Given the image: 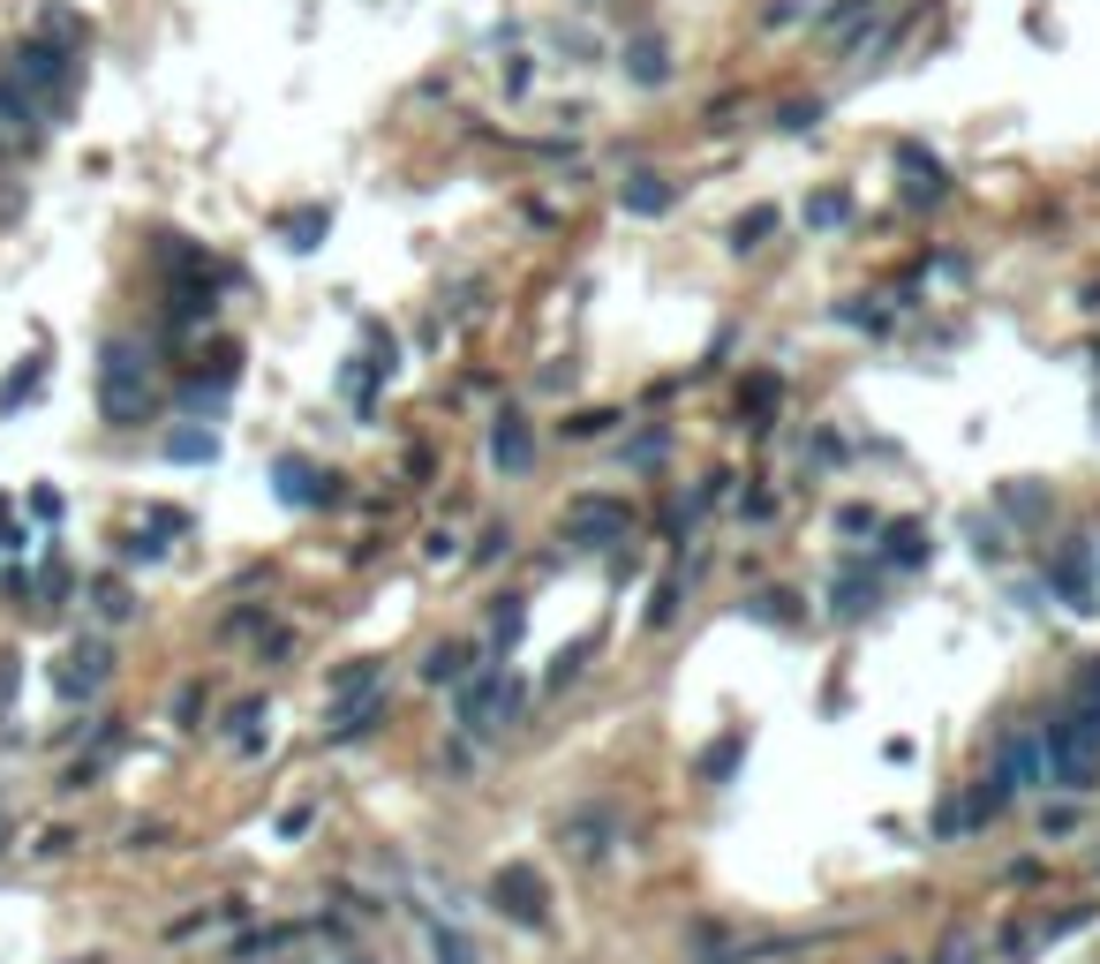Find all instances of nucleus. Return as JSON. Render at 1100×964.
<instances>
[{
    "label": "nucleus",
    "mask_w": 1100,
    "mask_h": 964,
    "mask_svg": "<svg viewBox=\"0 0 1100 964\" xmlns=\"http://www.w3.org/2000/svg\"><path fill=\"white\" fill-rule=\"evenodd\" d=\"M589 656H595V633H581L573 648H558V664H550V671H543V693H565L573 678L589 671Z\"/></svg>",
    "instance_id": "obj_25"
},
{
    "label": "nucleus",
    "mask_w": 1100,
    "mask_h": 964,
    "mask_svg": "<svg viewBox=\"0 0 1100 964\" xmlns=\"http://www.w3.org/2000/svg\"><path fill=\"white\" fill-rule=\"evenodd\" d=\"M423 558H437V565H445V558H461V543H453L445 528H430V536H423Z\"/></svg>",
    "instance_id": "obj_50"
},
{
    "label": "nucleus",
    "mask_w": 1100,
    "mask_h": 964,
    "mask_svg": "<svg viewBox=\"0 0 1100 964\" xmlns=\"http://www.w3.org/2000/svg\"><path fill=\"white\" fill-rule=\"evenodd\" d=\"M362 362H370L378 378H392V370H400V339L384 332V325H362Z\"/></svg>",
    "instance_id": "obj_32"
},
{
    "label": "nucleus",
    "mask_w": 1100,
    "mask_h": 964,
    "mask_svg": "<svg viewBox=\"0 0 1100 964\" xmlns=\"http://www.w3.org/2000/svg\"><path fill=\"white\" fill-rule=\"evenodd\" d=\"M8 76L31 84L39 98H68V91H76V45L53 39V31H39V39H23L15 53H8Z\"/></svg>",
    "instance_id": "obj_3"
},
{
    "label": "nucleus",
    "mask_w": 1100,
    "mask_h": 964,
    "mask_svg": "<svg viewBox=\"0 0 1100 964\" xmlns=\"http://www.w3.org/2000/svg\"><path fill=\"white\" fill-rule=\"evenodd\" d=\"M1070 709H1093L1100 716V656L1078 664V678H1070Z\"/></svg>",
    "instance_id": "obj_37"
},
{
    "label": "nucleus",
    "mask_w": 1100,
    "mask_h": 964,
    "mask_svg": "<svg viewBox=\"0 0 1100 964\" xmlns=\"http://www.w3.org/2000/svg\"><path fill=\"white\" fill-rule=\"evenodd\" d=\"M437 964H475V950H467L453 926H437Z\"/></svg>",
    "instance_id": "obj_45"
},
{
    "label": "nucleus",
    "mask_w": 1100,
    "mask_h": 964,
    "mask_svg": "<svg viewBox=\"0 0 1100 964\" xmlns=\"http://www.w3.org/2000/svg\"><path fill=\"white\" fill-rule=\"evenodd\" d=\"M392 709V693L370 686V693H355V701H332V723H325V746H355V739H370Z\"/></svg>",
    "instance_id": "obj_11"
},
{
    "label": "nucleus",
    "mask_w": 1100,
    "mask_h": 964,
    "mask_svg": "<svg viewBox=\"0 0 1100 964\" xmlns=\"http://www.w3.org/2000/svg\"><path fill=\"white\" fill-rule=\"evenodd\" d=\"M0 128H15V136H39L45 128V98L31 84H15L8 68H0Z\"/></svg>",
    "instance_id": "obj_15"
},
{
    "label": "nucleus",
    "mask_w": 1100,
    "mask_h": 964,
    "mask_svg": "<svg viewBox=\"0 0 1100 964\" xmlns=\"http://www.w3.org/2000/svg\"><path fill=\"white\" fill-rule=\"evenodd\" d=\"M1086 920H1093V904H1078V912H1062V920H1048L1040 934H1048V942H1062V934H1078Z\"/></svg>",
    "instance_id": "obj_48"
},
{
    "label": "nucleus",
    "mask_w": 1100,
    "mask_h": 964,
    "mask_svg": "<svg viewBox=\"0 0 1100 964\" xmlns=\"http://www.w3.org/2000/svg\"><path fill=\"white\" fill-rule=\"evenodd\" d=\"M272 498L295 505V512H317V505H339V475L317 460H302V453H279L272 460Z\"/></svg>",
    "instance_id": "obj_8"
},
{
    "label": "nucleus",
    "mask_w": 1100,
    "mask_h": 964,
    "mask_svg": "<svg viewBox=\"0 0 1100 964\" xmlns=\"http://www.w3.org/2000/svg\"><path fill=\"white\" fill-rule=\"evenodd\" d=\"M1040 754H1048V784H1062V792H1093V776H1100V716L1070 709V716H1056V723H1040Z\"/></svg>",
    "instance_id": "obj_2"
},
{
    "label": "nucleus",
    "mask_w": 1100,
    "mask_h": 964,
    "mask_svg": "<svg viewBox=\"0 0 1100 964\" xmlns=\"http://www.w3.org/2000/svg\"><path fill=\"white\" fill-rule=\"evenodd\" d=\"M928 550H934V536H928V520H882V565H928Z\"/></svg>",
    "instance_id": "obj_16"
},
{
    "label": "nucleus",
    "mask_w": 1100,
    "mask_h": 964,
    "mask_svg": "<svg viewBox=\"0 0 1100 964\" xmlns=\"http://www.w3.org/2000/svg\"><path fill=\"white\" fill-rule=\"evenodd\" d=\"M739 512H747V520H769V512H776V498H769V490H754V498H739Z\"/></svg>",
    "instance_id": "obj_54"
},
{
    "label": "nucleus",
    "mask_w": 1100,
    "mask_h": 964,
    "mask_svg": "<svg viewBox=\"0 0 1100 964\" xmlns=\"http://www.w3.org/2000/svg\"><path fill=\"white\" fill-rule=\"evenodd\" d=\"M806 226H814V234H837V226H845L852 219V197L845 189H814V197H806V211H800Z\"/></svg>",
    "instance_id": "obj_24"
},
{
    "label": "nucleus",
    "mask_w": 1100,
    "mask_h": 964,
    "mask_svg": "<svg viewBox=\"0 0 1100 964\" xmlns=\"http://www.w3.org/2000/svg\"><path fill=\"white\" fill-rule=\"evenodd\" d=\"M889 964H897V957H889Z\"/></svg>",
    "instance_id": "obj_56"
},
{
    "label": "nucleus",
    "mask_w": 1100,
    "mask_h": 964,
    "mask_svg": "<svg viewBox=\"0 0 1100 964\" xmlns=\"http://www.w3.org/2000/svg\"><path fill=\"white\" fill-rule=\"evenodd\" d=\"M928 964H980V934L973 926H958V934H942V950Z\"/></svg>",
    "instance_id": "obj_36"
},
{
    "label": "nucleus",
    "mask_w": 1100,
    "mask_h": 964,
    "mask_svg": "<svg viewBox=\"0 0 1100 964\" xmlns=\"http://www.w3.org/2000/svg\"><path fill=\"white\" fill-rule=\"evenodd\" d=\"M618 204L634 211V219H664V211L678 204V189L664 181V173H648V167H641V173H626V181H618Z\"/></svg>",
    "instance_id": "obj_17"
},
{
    "label": "nucleus",
    "mask_w": 1100,
    "mask_h": 964,
    "mask_svg": "<svg viewBox=\"0 0 1100 964\" xmlns=\"http://www.w3.org/2000/svg\"><path fill=\"white\" fill-rule=\"evenodd\" d=\"M76 595V573H68V558H45V573H39V611H61Z\"/></svg>",
    "instance_id": "obj_31"
},
{
    "label": "nucleus",
    "mask_w": 1100,
    "mask_h": 964,
    "mask_svg": "<svg viewBox=\"0 0 1100 964\" xmlns=\"http://www.w3.org/2000/svg\"><path fill=\"white\" fill-rule=\"evenodd\" d=\"M309 822H317V814H309V806H287V814H279V837H302V829H309Z\"/></svg>",
    "instance_id": "obj_53"
},
{
    "label": "nucleus",
    "mask_w": 1100,
    "mask_h": 964,
    "mask_svg": "<svg viewBox=\"0 0 1100 964\" xmlns=\"http://www.w3.org/2000/svg\"><path fill=\"white\" fill-rule=\"evenodd\" d=\"M512 550V528H483V543H475V565H490V558H506Z\"/></svg>",
    "instance_id": "obj_44"
},
{
    "label": "nucleus",
    "mask_w": 1100,
    "mask_h": 964,
    "mask_svg": "<svg viewBox=\"0 0 1100 964\" xmlns=\"http://www.w3.org/2000/svg\"><path fill=\"white\" fill-rule=\"evenodd\" d=\"M106 686H114V640H106V633H84V640L61 656L53 693H61V701H98Z\"/></svg>",
    "instance_id": "obj_5"
},
{
    "label": "nucleus",
    "mask_w": 1100,
    "mask_h": 964,
    "mask_svg": "<svg viewBox=\"0 0 1100 964\" xmlns=\"http://www.w3.org/2000/svg\"><path fill=\"white\" fill-rule=\"evenodd\" d=\"M325 234H332V211L325 204H302V211H279V242H287V250H317V242H325Z\"/></svg>",
    "instance_id": "obj_20"
},
{
    "label": "nucleus",
    "mask_w": 1100,
    "mask_h": 964,
    "mask_svg": "<svg viewBox=\"0 0 1100 964\" xmlns=\"http://www.w3.org/2000/svg\"><path fill=\"white\" fill-rule=\"evenodd\" d=\"M490 467L512 475V483L536 467V422L520 415V407H498V415H490Z\"/></svg>",
    "instance_id": "obj_10"
},
{
    "label": "nucleus",
    "mask_w": 1100,
    "mask_h": 964,
    "mask_svg": "<svg viewBox=\"0 0 1100 964\" xmlns=\"http://www.w3.org/2000/svg\"><path fill=\"white\" fill-rule=\"evenodd\" d=\"M800 15H814V0H776L769 8V23H800Z\"/></svg>",
    "instance_id": "obj_52"
},
{
    "label": "nucleus",
    "mask_w": 1100,
    "mask_h": 964,
    "mask_svg": "<svg viewBox=\"0 0 1100 964\" xmlns=\"http://www.w3.org/2000/svg\"><path fill=\"white\" fill-rule=\"evenodd\" d=\"M618 68H626V84H641V91H664V84H671V45L656 39V31H634V39H626V61H618Z\"/></svg>",
    "instance_id": "obj_14"
},
{
    "label": "nucleus",
    "mask_w": 1100,
    "mask_h": 964,
    "mask_svg": "<svg viewBox=\"0 0 1100 964\" xmlns=\"http://www.w3.org/2000/svg\"><path fill=\"white\" fill-rule=\"evenodd\" d=\"M769 234H776V211H769V204H754V211H739V219H731V250H739V256H754Z\"/></svg>",
    "instance_id": "obj_28"
},
{
    "label": "nucleus",
    "mask_w": 1100,
    "mask_h": 964,
    "mask_svg": "<svg viewBox=\"0 0 1100 964\" xmlns=\"http://www.w3.org/2000/svg\"><path fill=\"white\" fill-rule=\"evenodd\" d=\"M1040 573H1048V587H1056V595L1070 603V611H1078V618H1093V611H1100V587H1093V536H1070V543H1056Z\"/></svg>",
    "instance_id": "obj_7"
},
{
    "label": "nucleus",
    "mask_w": 1100,
    "mask_h": 964,
    "mask_svg": "<svg viewBox=\"0 0 1100 964\" xmlns=\"http://www.w3.org/2000/svg\"><path fill=\"white\" fill-rule=\"evenodd\" d=\"M897 173H905V204H942L950 197V167L920 144H897Z\"/></svg>",
    "instance_id": "obj_12"
},
{
    "label": "nucleus",
    "mask_w": 1100,
    "mask_h": 964,
    "mask_svg": "<svg viewBox=\"0 0 1100 964\" xmlns=\"http://www.w3.org/2000/svg\"><path fill=\"white\" fill-rule=\"evenodd\" d=\"M543 904H550V897H543V875H536V867H506V875L490 881V912L512 920V926H528V934H543V926H550Z\"/></svg>",
    "instance_id": "obj_9"
},
{
    "label": "nucleus",
    "mask_w": 1100,
    "mask_h": 964,
    "mask_svg": "<svg viewBox=\"0 0 1100 964\" xmlns=\"http://www.w3.org/2000/svg\"><path fill=\"white\" fill-rule=\"evenodd\" d=\"M453 693H461V731H475V739L520 716V678H506V671H467Z\"/></svg>",
    "instance_id": "obj_4"
},
{
    "label": "nucleus",
    "mask_w": 1100,
    "mask_h": 964,
    "mask_svg": "<svg viewBox=\"0 0 1100 964\" xmlns=\"http://www.w3.org/2000/svg\"><path fill=\"white\" fill-rule=\"evenodd\" d=\"M671 618H678V573H664L648 595V626H671Z\"/></svg>",
    "instance_id": "obj_40"
},
{
    "label": "nucleus",
    "mask_w": 1100,
    "mask_h": 964,
    "mask_svg": "<svg viewBox=\"0 0 1100 964\" xmlns=\"http://www.w3.org/2000/svg\"><path fill=\"white\" fill-rule=\"evenodd\" d=\"M558 528H565L581 550H611V543H626V536H634V505H626V498H595V490H589V498L565 505V520H558Z\"/></svg>",
    "instance_id": "obj_6"
},
{
    "label": "nucleus",
    "mask_w": 1100,
    "mask_h": 964,
    "mask_svg": "<svg viewBox=\"0 0 1100 964\" xmlns=\"http://www.w3.org/2000/svg\"><path fill=\"white\" fill-rule=\"evenodd\" d=\"M747 618H762V626H800L806 611H792V595H784V587H762V595L747 603Z\"/></svg>",
    "instance_id": "obj_34"
},
{
    "label": "nucleus",
    "mask_w": 1100,
    "mask_h": 964,
    "mask_svg": "<svg viewBox=\"0 0 1100 964\" xmlns=\"http://www.w3.org/2000/svg\"><path fill=\"white\" fill-rule=\"evenodd\" d=\"M995 498H1003L1011 520H1048V490H1033V483H1003Z\"/></svg>",
    "instance_id": "obj_33"
},
{
    "label": "nucleus",
    "mask_w": 1100,
    "mask_h": 964,
    "mask_svg": "<svg viewBox=\"0 0 1100 964\" xmlns=\"http://www.w3.org/2000/svg\"><path fill=\"white\" fill-rule=\"evenodd\" d=\"M370 686H384L378 656H355L347 671H332V686H325V693H332V701H355V693H370Z\"/></svg>",
    "instance_id": "obj_29"
},
{
    "label": "nucleus",
    "mask_w": 1100,
    "mask_h": 964,
    "mask_svg": "<svg viewBox=\"0 0 1100 964\" xmlns=\"http://www.w3.org/2000/svg\"><path fill=\"white\" fill-rule=\"evenodd\" d=\"M520 633H528V595H498V603H490V648L512 656Z\"/></svg>",
    "instance_id": "obj_22"
},
{
    "label": "nucleus",
    "mask_w": 1100,
    "mask_h": 964,
    "mask_svg": "<svg viewBox=\"0 0 1100 964\" xmlns=\"http://www.w3.org/2000/svg\"><path fill=\"white\" fill-rule=\"evenodd\" d=\"M1070 829H1078V806H1048L1040 814V837H1070Z\"/></svg>",
    "instance_id": "obj_47"
},
{
    "label": "nucleus",
    "mask_w": 1100,
    "mask_h": 964,
    "mask_svg": "<svg viewBox=\"0 0 1100 964\" xmlns=\"http://www.w3.org/2000/svg\"><path fill=\"white\" fill-rule=\"evenodd\" d=\"M15 686H23V656H15V648H0V716L15 709Z\"/></svg>",
    "instance_id": "obj_43"
},
{
    "label": "nucleus",
    "mask_w": 1100,
    "mask_h": 964,
    "mask_svg": "<svg viewBox=\"0 0 1100 964\" xmlns=\"http://www.w3.org/2000/svg\"><path fill=\"white\" fill-rule=\"evenodd\" d=\"M859 611H875V581H867V565L845 558V581H837V618H859Z\"/></svg>",
    "instance_id": "obj_27"
},
{
    "label": "nucleus",
    "mask_w": 1100,
    "mask_h": 964,
    "mask_svg": "<svg viewBox=\"0 0 1100 964\" xmlns=\"http://www.w3.org/2000/svg\"><path fill=\"white\" fill-rule=\"evenodd\" d=\"M167 460L212 467V460H219V437H212V430H167Z\"/></svg>",
    "instance_id": "obj_26"
},
{
    "label": "nucleus",
    "mask_w": 1100,
    "mask_h": 964,
    "mask_svg": "<svg viewBox=\"0 0 1100 964\" xmlns=\"http://www.w3.org/2000/svg\"><path fill=\"white\" fill-rule=\"evenodd\" d=\"M31 851H39V859H61V851H76V837H68V829H39Z\"/></svg>",
    "instance_id": "obj_49"
},
{
    "label": "nucleus",
    "mask_w": 1100,
    "mask_h": 964,
    "mask_svg": "<svg viewBox=\"0 0 1100 964\" xmlns=\"http://www.w3.org/2000/svg\"><path fill=\"white\" fill-rule=\"evenodd\" d=\"M31 512H39V520H61L68 505H61V490H31Z\"/></svg>",
    "instance_id": "obj_51"
},
{
    "label": "nucleus",
    "mask_w": 1100,
    "mask_h": 964,
    "mask_svg": "<svg viewBox=\"0 0 1100 964\" xmlns=\"http://www.w3.org/2000/svg\"><path fill=\"white\" fill-rule=\"evenodd\" d=\"M475 656H483L475 640H437L423 656V686H461V678L475 671Z\"/></svg>",
    "instance_id": "obj_19"
},
{
    "label": "nucleus",
    "mask_w": 1100,
    "mask_h": 964,
    "mask_svg": "<svg viewBox=\"0 0 1100 964\" xmlns=\"http://www.w3.org/2000/svg\"><path fill=\"white\" fill-rule=\"evenodd\" d=\"M664 445H671L664 430H641L634 445H626V467H656V460H664Z\"/></svg>",
    "instance_id": "obj_42"
},
{
    "label": "nucleus",
    "mask_w": 1100,
    "mask_h": 964,
    "mask_svg": "<svg viewBox=\"0 0 1100 964\" xmlns=\"http://www.w3.org/2000/svg\"><path fill=\"white\" fill-rule=\"evenodd\" d=\"M45 384V354H31V362H23V370H15V378L0 384V415H15V407H23V400H31V392H39Z\"/></svg>",
    "instance_id": "obj_30"
},
{
    "label": "nucleus",
    "mask_w": 1100,
    "mask_h": 964,
    "mask_svg": "<svg viewBox=\"0 0 1100 964\" xmlns=\"http://www.w3.org/2000/svg\"><path fill=\"white\" fill-rule=\"evenodd\" d=\"M98 407H106L114 430H136L151 415V354L136 339H106V354H98Z\"/></svg>",
    "instance_id": "obj_1"
},
{
    "label": "nucleus",
    "mask_w": 1100,
    "mask_h": 964,
    "mask_svg": "<svg viewBox=\"0 0 1100 964\" xmlns=\"http://www.w3.org/2000/svg\"><path fill=\"white\" fill-rule=\"evenodd\" d=\"M121 558L128 565H159V558H167V536H159V528H136V536H121Z\"/></svg>",
    "instance_id": "obj_35"
},
{
    "label": "nucleus",
    "mask_w": 1100,
    "mask_h": 964,
    "mask_svg": "<svg viewBox=\"0 0 1100 964\" xmlns=\"http://www.w3.org/2000/svg\"><path fill=\"white\" fill-rule=\"evenodd\" d=\"M173 716H181V731H189V723L204 716V686H181V693H173Z\"/></svg>",
    "instance_id": "obj_46"
},
{
    "label": "nucleus",
    "mask_w": 1100,
    "mask_h": 964,
    "mask_svg": "<svg viewBox=\"0 0 1100 964\" xmlns=\"http://www.w3.org/2000/svg\"><path fill=\"white\" fill-rule=\"evenodd\" d=\"M84 595H91V611H98L106 626H128V618H136V595H128V581H114V573H106V581H91Z\"/></svg>",
    "instance_id": "obj_23"
},
{
    "label": "nucleus",
    "mask_w": 1100,
    "mask_h": 964,
    "mask_svg": "<svg viewBox=\"0 0 1100 964\" xmlns=\"http://www.w3.org/2000/svg\"><path fill=\"white\" fill-rule=\"evenodd\" d=\"M837 536H882V512H875V505H837Z\"/></svg>",
    "instance_id": "obj_38"
},
{
    "label": "nucleus",
    "mask_w": 1100,
    "mask_h": 964,
    "mask_svg": "<svg viewBox=\"0 0 1100 964\" xmlns=\"http://www.w3.org/2000/svg\"><path fill=\"white\" fill-rule=\"evenodd\" d=\"M611 422H618V415H611V407H581V415H565V422H558V430H565V437H603Z\"/></svg>",
    "instance_id": "obj_41"
},
{
    "label": "nucleus",
    "mask_w": 1100,
    "mask_h": 964,
    "mask_svg": "<svg viewBox=\"0 0 1100 964\" xmlns=\"http://www.w3.org/2000/svg\"><path fill=\"white\" fill-rule=\"evenodd\" d=\"M822 114H829V98H792V106L776 114V128H784V136H800V128H814Z\"/></svg>",
    "instance_id": "obj_39"
},
{
    "label": "nucleus",
    "mask_w": 1100,
    "mask_h": 964,
    "mask_svg": "<svg viewBox=\"0 0 1100 964\" xmlns=\"http://www.w3.org/2000/svg\"><path fill=\"white\" fill-rule=\"evenodd\" d=\"M776 407H784V378H776V370H754V378H747V392H739V415H747V430L762 437L769 422H776Z\"/></svg>",
    "instance_id": "obj_18"
},
{
    "label": "nucleus",
    "mask_w": 1100,
    "mask_h": 964,
    "mask_svg": "<svg viewBox=\"0 0 1100 964\" xmlns=\"http://www.w3.org/2000/svg\"><path fill=\"white\" fill-rule=\"evenodd\" d=\"M0 851H8V822H0Z\"/></svg>",
    "instance_id": "obj_55"
},
{
    "label": "nucleus",
    "mask_w": 1100,
    "mask_h": 964,
    "mask_svg": "<svg viewBox=\"0 0 1100 964\" xmlns=\"http://www.w3.org/2000/svg\"><path fill=\"white\" fill-rule=\"evenodd\" d=\"M739 761H747V723H739V731H723L717 746H701V761H694V769H701V784H717V792H723Z\"/></svg>",
    "instance_id": "obj_21"
},
{
    "label": "nucleus",
    "mask_w": 1100,
    "mask_h": 964,
    "mask_svg": "<svg viewBox=\"0 0 1100 964\" xmlns=\"http://www.w3.org/2000/svg\"><path fill=\"white\" fill-rule=\"evenodd\" d=\"M806 23H814L822 39H837V45H859L867 23H882V0H829V8H814Z\"/></svg>",
    "instance_id": "obj_13"
}]
</instances>
